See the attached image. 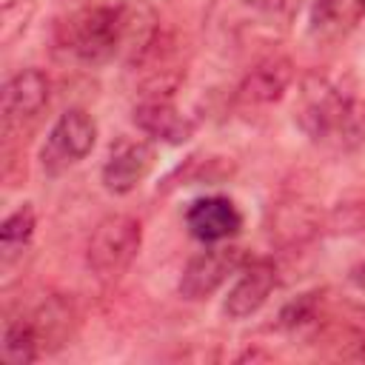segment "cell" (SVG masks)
<instances>
[{
	"label": "cell",
	"instance_id": "1",
	"mask_svg": "<svg viewBox=\"0 0 365 365\" xmlns=\"http://www.w3.org/2000/svg\"><path fill=\"white\" fill-rule=\"evenodd\" d=\"M125 20L123 6H88L66 17L57 29V40L66 51L88 66H103L123 57Z\"/></svg>",
	"mask_w": 365,
	"mask_h": 365
},
{
	"label": "cell",
	"instance_id": "2",
	"mask_svg": "<svg viewBox=\"0 0 365 365\" xmlns=\"http://www.w3.org/2000/svg\"><path fill=\"white\" fill-rule=\"evenodd\" d=\"M140 245H143L140 220L131 214H108L106 220L97 222L91 240H88L86 265L103 282L120 279L137 259Z\"/></svg>",
	"mask_w": 365,
	"mask_h": 365
},
{
	"label": "cell",
	"instance_id": "3",
	"mask_svg": "<svg viewBox=\"0 0 365 365\" xmlns=\"http://www.w3.org/2000/svg\"><path fill=\"white\" fill-rule=\"evenodd\" d=\"M288 0H217L211 6L214 29L240 46H254L282 34Z\"/></svg>",
	"mask_w": 365,
	"mask_h": 365
},
{
	"label": "cell",
	"instance_id": "4",
	"mask_svg": "<svg viewBox=\"0 0 365 365\" xmlns=\"http://www.w3.org/2000/svg\"><path fill=\"white\" fill-rule=\"evenodd\" d=\"M354 94L336 86L325 74H308L299 88V103H297V123L299 128L319 145H334L336 128L351 106Z\"/></svg>",
	"mask_w": 365,
	"mask_h": 365
},
{
	"label": "cell",
	"instance_id": "5",
	"mask_svg": "<svg viewBox=\"0 0 365 365\" xmlns=\"http://www.w3.org/2000/svg\"><path fill=\"white\" fill-rule=\"evenodd\" d=\"M97 143V123L86 108H68L57 117V123L51 125L43 151H40V163L43 171L48 177L63 174L66 168L77 165L80 160H86L91 154Z\"/></svg>",
	"mask_w": 365,
	"mask_h": 365
},
{
	"label": "cell",
	"instance_id": "6",
	"mask_svg": "<svg viewBox=\"0 0 365 365\" xmlns=\"http://www.w3.org/2000/svg\"><path fill=\"white\" fill-rule=\"evenodd\" d=\"M245 251L237 248V245H214V248H205L200 251L197 257L188 259V265L182 268V277H180V297L182 299H208L228 277H234L242 265H245Z\"/></svg>",
	"mask_w": 365,
	"mask_h": 365
},
{
	"label": "cell",
	"instance_id": "7",
	"mask_svg": "<svg viewBox=\"0 0 365 365\" xmlns=\"http://www.w3.org/2000/svg\"><path fill=\"white\" fill-rule=\"evenodd\" d=\"M157 163V151L154 145H148L145 140H117L103 163V185L111 194H128L134 191L151 171Z\"/></svg>",
	"mask_w": 365,
	"mask_h": 365
},
{
	"label": "cell",
	"instance_id": "8",
	"mask_svg": "<svg viewBox=\"0 0 365 365\" xmlns=\"http://www.w3.org/2000/svg\"><path fill=\"white\" fill-rule=\"evenodd\" d=\"M48 77L40 68H23L3 86V128L11 134V128H23V123H31L40 117V111L48 103Z\"/></svg>",
	"mask_w": 365,
	"mask_h": 365
},
{
	"label": "cell",
	"instance_id": "9",
	"mask_svg": "<svg viewBox=\"0 0 365 365\" xmlns=\"http://www.w3.org/2000/svg\"><path fill=\"white\" fill-rule=\"evenodd\" d=\"M185 228L200 242H222L240 234L242 214L228 197H200L185 208Z\"/></svg>",
	"mask_w": 365,
	"mask_h": 365
},
{
	"label": "cell",
	"instance_id": "10",
	"mask_svg": "<svg viewBox=\"0 0 365 365\" xmlns=\"http://www.w3.org/2000/svg\"><path fill=\"white\" fill-rule=\"evenodd\" d=\"M274 288H277V268L268 259L245 262L240 268V279L231 285V291L222 302V314L228 319H245L268 302Z\"/></svg>",
	"mask_w": 365,
	"mask_h": 365
},
{
	"label": "cell",
	"instance_id": "11",
	"mask_svg": "<svg viewBox=\"0 0 365 365\" xmlns=\"http://www.w3.org/2000/svg\"><path fill=\"white\" fill-rule=\"evenodd\" d=\"M134 125L168 145H182L194 134V123L171 103V97H143L134 106Z\"/></svg>",
	"mask_w": 365,
	"mask_h": 365
},
{
	"label": "cell",
	"instance_id": "12",
	"mask_svg": "<svg viewBox=\"0 0 365 365\" xmlns=\"http://www.w3.org/2000/svg\"><path fill=\"white\" fill-rule=\"evenodd\" d=\"M291 83H294V63L288 57H268L242 77L237 88V100L245 106H268L279 100Z\"/></svg>",
	"mask_w": 365,
	"mask_h": 365
},
{
	"label": "cell",
	"instance_id": "13",
	"mask_svg": "<svg viewBox=\"0 0 365 365\" xmlns=\"http://www.w3.org/2000/svg\"><path fill=\"white\" fill-rule=\"evenodd\" d=\"M3 359L9 365H29L40 356V336H37V328L29 317H17V319H9L6 328H3Z\"/></svg>",
	"mask_w": 365,
	"mask_h": 365
},
{
	"label": "cell",
	"instance_id": "14",
	"mask_svg": "<svg viewBox=\"0 0 365 365\" xmlns=\"http://www.w3.org/2000/svg\"><path fill=\"white\" fill-rule=\"evenodd\" d=\"M322 225H325V220L317 208H311V205H285L274 217L271 237H277L279 242H302V240L314 237Z\"/></svg>",
	"mask_w": 365,
	"mask_h": 365
},
{
	"label": "cell",
	"instance_id": "15",
	"mask_svg": "<svg viewBox=\"0 0 365 365\" xmlns=\"http://www.w3.org/2000/svg\"><path fill=\"white\" fill-rule=\"evenodd\" d=\"M34 225H37V217H34L31 205H20L14 214H9L3 220V225H0V257H3V265H9L17 257H23V251L29 248V242L34 237Z\"/></svg>",
	"mask_w": 365,
	"mask_h": 365
},
{
	"label": "cell",
	"instance_id": "16",
	"mask_svg": "<svg viewBox=\"0 0 365 365\" xmlns=\"http://www.w3.org/2000/svg\"><path fill=\"white\" fill-rule=\"evenodd\" d=\"M325 228L334 234H365V197L351 200V202H339L325 217Z\"/></svg>",
	"mask_w": 365,
	"mask_h": 365
},
{
	"label": "cell",
	"instance_id": "17",
	"mask_svg": "<svg viewBox=\"0 0 365 365\" xmlns=\"http://www.w3.org/2000/svg\"><path fill=\"white\" fill-rule=\"evenodd\" d=\"M34 14V0H6L3 6V23H0V40L3 46H11L29 26Z\"/></svg>",
	"mask_w": 365,
	"mask_h": 365
},
{
	"label": "cell",
	"instance_id": "18",
	"mask_svg": "<svg viewBox=\"0 0 365 365\" xmlns=\"http://www.w3.org/2000/svg\"><path fill=\"white\" fill-rule=\"evenodd\" d=\"M342 3H345V0H314V6H311V23H314V29L328 26V23L339 14Z\"/></svg>",
	"mask_w": 365,
	"mask_h": 365
},
{
	"label": "cell",
	"instance_id": "19",
	"mask_svg": "<svg viewBox=\"0 0 365 365\" xmlns=\"http://www.w3.org/2000/svg\"><path fill=\"white\" fill-rule=\"evenodd\" d=\"M351 282H354L359 291H365V262L356 265V268H351Z\"/></svg>",
	"mask_w": 365,
	"mask_h": 365
},
{
	"label": "cell",
	"instance_id": "20",
	"mask_svg": "<svg viewBox=\"0 0 365 365\" xmlns=\"http://www.w3.org/2000/svg\"><path fill=\"white\" fill-rule=\"evenodd\" d=\"M359 356H362V359H365V339H362V342H359Z\"/></svg>",
	"mask_w": 365,
	"mask_h": 365
}]
</instances>
